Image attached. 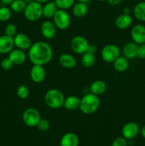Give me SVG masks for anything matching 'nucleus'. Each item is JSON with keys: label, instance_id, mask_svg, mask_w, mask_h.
I'll return each mask as SVG.
<instances>
[{"label": "nucleus", "instance_id": "obj_13", "mask_svg": "<svg viewBox=\"0 0 145 146\" xmlns=\"http://www.w3.org/2000/svg\"><path fill=\"white\" fill-rule=\"evenodd\" d=\"M30 77L34 83L43 82L45 78V70L44 66L34 65L30 71Z\"/></svg>", "mask_w": 145, "mask_h": 146}, {"label": "nucleus", "instance_id": "obj_37", "mask_svg": "<svg viewBox=\"0 0 145 146\" xmlns=\"http://www.w3.org/2000/svg\"><path fill=\"white\" fill-rule=\"evenodd\" d=\"M88 51H90V52L95 54L96 52V47H95V46L92 45V44H90Z\"/></svg>", "mask_w": 145, "mask_h": 146}, {"label": "nucleus", "instance_id": "obj_18", "mask_svg": "<svg viewBox=\"0 0 145 146\" xmlns=\"http://www.w3.org/2000/svg\"><path fill=\"white\" fill-rule=\"evenodd\" d=\"M132 18L129 14H122L117 17L115 19V27L118 29H126L132 24Z\"/></svg>", "mask_w": 145, "mask_h": 146}, {"label": "nucleus", "instance_id": "obj_8", "mask_svg": "<svg viewBox=\"0 0 145 146\" xmlns=\"http://www.w3.org/2000/svg\"><path fill=\"white\" fill-rule=\"evenodd\" d=\"M90 44L85 37L76 36L71 41V46L72 51L78 54H82L88 51Z\"/></svg>", "mask_w": 145, "mask_h": 146}, {"label": "nucleus", "instance_id": "obj_11", "mask_svg": "<svg viewBox=\"0 0 145 146\" xmlns=\"http://www.w3.org/2000/svg\"><path fill=\"white\" fill-rule=\"evenodd\" d=\"M131 37L132 41L136 44L145 43V27L142 24H136L131 30Z\"/></svg>", "mask_w": 145, "mask_h": 146}, {"label": "nucleus", "instance_id": "obj_15", "mask_svg": "<svg viewBox=\"0 0 145 146\" xmlns=\"http://www.w3.org/2000/svg\"><path fill=\"white\" fill-rule=\"evenodd\" d=\"M8 58L12 62L13 65H21L26 61V55L23 50L16 48L9 53Z\"/></svg>", "mask_w": 145, "mask_h": 146}, {"label": "nucleus", "instance_id": "obj_30", "mask_svg": "<svg viewBox=\"0 0 145 146\" xmlns=\"http://www.w3.org/2000/svg\"><path fill=\"white\" fill-rule=\"evenodd\" d=\"M16 94L18 98H21V99H25L28 96L29 91H28V88H27V86H26L25 85H21L17 88Z\"/></svg>", "mask_w": 145, "mask_h": 146}, {"label": "nucleus", "instance_id": "obj_41", "mask_svg": "<svg viewBox=\"0 0 145 146\" xmlns=\"http://www.w3.org/2000/svg\"><path fill=\"white\" fill-rule=\"evenodd\" d=\"M35 1H38V3H41V4H45V3H47L48 1H49L50 0H35Z\"/></svg>", "mask_w": 145, "mask_h": 146}, {"label": "nucleus", "instance_id": "obj_9", "mask_svg": "<svg viewBox=\"0 0 145 146\" xmlns=\"http://www.w3.org/2000/svg\"><path fill=\"white\" fill-rule=\"evenodd\" d=\"M139 133V127L135 122L127 123L122 129V136L127 140H132L137 136Z\"/></svg>", "mask_w": 145, "mask_h": 146}, {"label": "nucleus", "instance_id": "obj_1", "mask_svg": "<svg viewBox=\"0 0 145 146\" xmlns=\"http://www.w3.org/2000/svg\"><path fill=\"white\" fill-rule=\"evenodd\" d=\"M28 56L33 65L44 66L52 59V48L46 42L37 41L33 44L28 49Z\"/></svg>", "mask_w": 145, "mask_h": 146}, {"label": "nucleus", "instance_id": "obj_24", "mask_svg": "<svg viewBox=\"0 0 145 146\" xmlns=\"http://www.w3.org/2000/svg\"><path fill=\"white\" fill-rule=\"evenodd\" d=\"M113 66L115 69L118 72H123V71H126L129 66V61L128 59L123 56H119L116 60L113 62Z\"/></svg>", "mask_w": 145, "mask_h": 146}, {"label": "nucleus", "instance_id": "obj_34", "mask_svg": "<svg viewBox=\"0 0 145 146\" xmlns=\"http://www.w3.org/2000/svg\"><path fill=\"white\" fill-rule=\"evenodd\" d=\"M0 65H1V67L2 69L6 70V71H7V70H9L10 68H11V67H12L13 66V64L12 62L10 61L9 58H6L1 60Z\"/></svg>", "mask_w": 145, "mask_h": 146}, {"label": "nucleus", "instance_id": "obj_6", "mask_svg": "<svg viewBox=\"0 0 145 146\" xmlns=\"http://www.w3.org/2000/svg\"><path fill=\"white\" fill-rule=\"evenodd\" d=\"M53 23L56 28L61 30H65L69 27L71 24V17L65 10L59 9L53 17Z\"/></svg>", "mask_w": 145, "mask_h": 146}, {"label": "nucleus", "instance_id": "obj_38", "mask_svg": "<svg viewBox=\"0 0 145 146\" xmlns=\"http://www.w3.org/2000/svg\"><path fill=\"white\" fill-rule=\"evenodd\" d=\"M140 133L142 136L144 138H145V125H144L142 127V128H141L140 130Z\"/></svg>", "mask_w": 145, "mask_h": 146}, {"label": "nucleus", "instance_id": "obj_31", "mask_svg": "<svg viewBox=\"0 0 145 146\" xmlns=\"http://www.w3.org/2000/svg\"><path fill=\"white\" fill-rule=\"evenodd\" d=\"M17 34L16 26L14 24H8L4 28V34L9 36L14 37Z\"/></svg>", "mask_w": 145, "mask_h": 146}, {"label": "nucleus", "instance_id": "obj_3", "mask_svg": "<svg viewBox=\"0 0 145 146\" xmlns=\"http://www.w3.org/2000/svg\"><path fill=\"white\" fill-rule=\"evenodd\" d=\"M65 97L60 90L51 88L48 90L44 96V101L47 106L52 109H58L63 106Z\"/></svg>", "mask_w": 145, "mask_h": 146}, {"label": "nucleus", "instance_id": "obj_43", "mask_svg": "<svg viewBox=\"0 0 145 146\" xmlns=\"http://www.w3.org/2000/svg\"><path fill=\"white\" fill-rule=\"evenodd\" d=\"M78 1H80V2H84V3H88L90 0H77Z\"/></svg>", "mask_w": 145, "mask_h": 146}, {"label": "nucleus", "instance_id": "obj_23", "mask_svg": "<svg viewBox=\"0 0 145 146\" xmlns=\"http://www.w3.org/2000/svg\"><path fill=\"white\" fill-rule=\"evenodd\" d=\"M88 11V7L87 3L78 1L72 6V14L77 18H82L87 14Z\"/></svg>", "mask_w": 145, "mask_h": 146}, {"label": "nucleus", "instance_id": "obj_20", "mask_svg": "<svg viewBox=\"0 0 145 146\" xmlns=\"http://www.w3.org/2000/svg\"><path fill=\"white\" fill-rule=\"evenodd\" d=\"M107 90V84L101 80H97L93 81L90 86V91L91 94L96 96L103 94Z\"/></svg>", "mask_w": 145, "mask_h": 146}, {"label": "nucleus", "instance_id": "obj_27", "mask_svg": "<svg viewBox=\"0 0 145 146\" xmlns=\"http://www.w3.org/2000/svg\"><path fill=\"white\" fill-rule=\"evenodd\" d=\"M27 4L24 0H14L10 4V9L11 11L16 13L24 12Z\"/></svg>", "mask_w": 145, "mask_h": 146}, {"label": "nucleus", "instance_id": "obj_33", "mask_svg": "<svg viewBox=\"0 0 145 146\" xmlns=\"http://www.w3.org/2000/svg\"><path fill=\"white\" fill-rule=\"evenodd\" d=\"M127 143L126 138L122 137H118V138H115L112 143L111 146H127Z\"/></svg>", "mask_w": 145, "mask_h": 146}, {"label": "nucleus", "instance_id": "obj_39", "mask_svg": "<svg viewBox=\"0 0 145 146\" xmlns=\"http://www.w3.org/2000/svg\"><path fill=\"white\" fill-rule=\"evenodd\" d=\"M123 14H130V9L129 7H125L123 9Z\"/></svg>", "mask_w": 145, "mask_h": 146}, {"label": "nucleus", "instance_id": "obj_7", "mask_svg": "<svg viewBox=\"0 0 145 146\" xmlns=\"http://www.w3.org/2000/svg\"><path fill=\"white\" fill-rule=\"evenodd\" d=\"M41 119L40 113L34 108H28L22 114V120L26 125L28 127H35Z\"/></svg>", "mask_w": 145, "mask_h": 146}, {"label": "nucleus", "instance_id": "obj_14", "mask_svg": "<svg viewBox=\"0 0 145 146\" xmlns=\"http://www.w3.org/2000/svg\"><path fill=\"white\" fill-rule=\"evenodd\" d=\"M14 43L13 37L2 35L0 36V54H9L14 49Z\"/></svg>", "mask_w": 145, "mask_h": 146}, {"label": "nucleus", "instance_id": "obj_25", "mask_svg": "<svg viewBox=\"0 0 145 146\" xmlns=\"http://www.w3.org/2000/svg\"><path fill=\"white\" fill-rule=\"evenodd\" d=\"M95 63V54L90 51H86L82 54L81 56V64L85 68H90Z\"/></svg>", "mask_w": 145, "mask_h": 146}, {"label": "nucleus", "instance_id": "obj_22", "mask_svg": "<svg viewBox=\"0 0 145 146\" xmlns=\"http://www.w3.org/2000/svg\"><path fill=\"white\" fill-rule=\"evenodd\" d=\"M58 10L55 1H48L43 6V16L47 19H53V16Z\"/></svg>", "mask_w": 145, "mask_h": 146}, {"label": "nucleus", "instance_id": "obj_40", "mask_svg": "<svg viewBox=\"0 0 145 146\" xmlns=\"http://www.w3.org/2000/svg\"><path fill=\"white\" fill-rule=\"evenodd\" d=\"M14 1V0H0V1H1V2L3 3V4H11L12 1Z\"/></svg>", "mask_w": 145, "mask_h": 146}, {"label": "nucleus", "instance_id": "obj_19", "mask_svg": "<svg viewBox=\"0 0 145 146\" xmlns=\"http://www.w3.org/2000/svg\"><path fill=\"white\" fill-rule=\"evenodd\" d=\"M59 64L65 68H73L76 66V59L69 54H62L58 58Z\"/></svg>", "mask_w": 145, "mask_h": 146}, {"label": "nucleus", "instance_id": "obj_17", "mask_svg": "<svg viewBox=\"0 0 145 146\" xmlns=\"http://www.w3.org/2000/svg\"><path fill=\"white\" fill-rule=\"evenodd\" d=\"M138 44L132 42H128L125 44L122 48V54L127 59H133L136 57V52H137Z\"/></svg>", "mask_w": 145, "mask_h": 146}, {"label": "nucleus", "instance_id": "obj_35", "mask_svg": "<svg viewBox=\"0 0 145 146\" xmlns=\"http://www.w3.org/2000/svg\"><path fill=\"white\" fill-rule=\"evenodd\" d=\"M136 57L141 59L145 58V43L138 45L137 52H136Z\"/></svg>", "mask_w": 145, "mask_h": 146}, {"label": "nucleus", "instance_id": "obj_42", "mask_svg": "<svg viewBox=\"0 0 145 146\" xmlns=\"http://www.w3.org/2000/svg\"><path fill=\"white\" fill-rule=\"evenodd\" d=\"M24 1H25L26 3L27 4H29V3H31V2H32V1H35V0H24Z\"/></svg>", "mask_w": 145, "mask_h": 146}, {"label": "nucleus", "instance_id": "obj_21", "mask_svg": "<svg viewBox=\"0 0 145 146\" xmlns=\"http://www.w3.org/2000/svg\"><path fill=\"white\" fill-rule=\"evenodd\" d=\"M80 99L76 96H70L65 98L63 106L68 111H75L79 108Z\"/></svg>", "mask_w": 145, "mask_h": 146}, {"label": "nucleus", "instance_id": "obj_4", "mask_svg": "<svg viewBox=\"0 0 145 146\" xmlns=\"http://www.w3.org/2000/svg\"><path fill=\"white\" fill-rule=\"evenodd\" d=\"M25 18L31 21H35L43 17V4L34 1L26 5L24 11Z\"/></svg>", "mask_w": 145, "mask_h": 146}, {"label": "nucleus", "instance_id": "obj_29", "mask_svg": "<svg viewBox=\"0 0 145 146\" xmlns=\"http://www.w3.org/2000/svg\"><path fill=\"white\" fill-rule=\"evenodd\" d=\"M11 10L7 7H0V21H7L11 18Z\"/></svg>", "mask_w": 145, "mask_h": 146}, {"label": "nucleus", "instance_id": "obj_44", "mask_svg": "<svg viewBox=\"0 0 145 146\" xmlns=\"http://www.w3.org/2000/svg\"><path fill=\"white\" fill-rule=\"evenodd\" d=\"M99 1H107V0H99Z\"/></svg>", "mask_w": 145, "mask_h": 146}, {"label": "nucleus", "instance_id": "obj_16", "mask_svg": "<svg viewBox=\"0 0 145 146\" xmlns=\"http://www.w3.org/2000/svg\"><path fill=\"white\" fill-rule=\"evenodd\" d=\"M79 138L72 132L64 134L60 141V146H78Z\"/></svg>", "mask_w": 145, "mask_h": 146}, {"label": "nucleus", "instance_id": "obj_10", "mask_svg": "<svg viewBox=\"0 0 145 146\" xmlns=\"http://www.w3.org/2000/svg\"><path fill=\"white\" fill-rule=\"evenodd\" d=\"M13 38H14V46H16L18 49L23 50V51L28 50L32 45L29 37L23 33L16 34L13 37Z\"/></svg>", "mask_w": 145, "mask_h": 146}, {"label": "nucleus", "instance_id": "obj_36", "mask_svg": "<svg viewBox=\"0 0 145 146\" xmlns=\"http://www.w3.org/2000/svg\"><path fill=\"white\" fill-rule=\"evenodd\" d=\"M107 2L109 3L110 5L112 6H117L119 5L121 2L122 1V0H107Z\"/></svg>", "mask_w": 145, "mask_h": 146}, {"label": "nucleus", "instance_id": "obj_28", "mask_svg": "<svg viewBox=\"0 0 145 146\" xmlns=\"http://www.w3.org/2000/svg\"><path fill=\"white\" fill-rule=\"evenodd\" d=\"M75 0H55L57 7L59 9L66 10L72 7Z\"/></svg>", "mask_w": 145, "mask_h": 146}, {"label": "nucleus", "instance_id": "obj_5", "mask_svg": "<svg viewBox=\"0 0 145 146\" xmlns=\"http://www.w3.org/2000/svg\"><path fill=\"white\" fill-rule=\"evenodd\" d=\"M119 56L120 49L115 44H107L101 51L102 58L107 63H113Z\"/></svg>", "mask_w": 145, "mask_h": 146}, {"label": "nucleus", "instance_id": "obj_2", "mask_svg": "<svg viewBox=\"0 0 145 146\" xmlns=\"http://www.w3.org/2000/svg\"><path fill=\"white\" fill-rule=\"evenodd\" d=\"M100 106V101L98 96L91 93L87 94L80 99V110L86 115H90L96 112Z\"/></svg>", "mask_w": 145, "mask_h": 146}, {"label": "nucleus", "instance_id": "obj_32", "mask_svg": "<svg viewBox=\"0 0 145 146\" xmlns=\"http://www.w3.org/2000/svg\"><path fill=\"white\" fill-rule=\"evenodd\" d=\"M50 126H51V124H50V122L47 119H41L36 125L39 131H43V132H45V131H48Z\"/></svg>", "mask_w": 145, "mask_h": 146}, {"label": "nucleus", "instance_id": "obj_12", "mask_svg": "<svg viewBox=\"0 0 145 146\" xmlns=\"http://www.w3.org/2000/svg\"><path fill=\"white\" fill-rule=\"evenodd\" d=\"M41 32L43 36L46 39H52L56 34V27L53 21L46 20L41 26Z\"/></svg>", "mask_w": 145, "mask_h": 146}, {"label": "nucleus", "instance_id": "obj_26", "mask_svg": "<svg viewBox=\"0 0 145 146\" xmlns=\"http://www.w3.org/2000/svg\"><path fill=\"white\" fill-rule=\"evenodd\" d=\"M134 15L141 21H145V1L139 2L134 8Z\"/></svg>", "mask_w": 145, "mask_h": 146}]
</instances>
